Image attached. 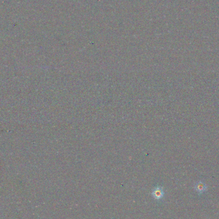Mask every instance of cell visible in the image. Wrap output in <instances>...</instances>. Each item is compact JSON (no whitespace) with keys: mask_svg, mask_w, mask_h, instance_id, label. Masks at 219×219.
I'll use <instances>...</instances> for the list:
<instances>
[{"mask_svg":"<svg viewBox=\"0 0 219 219\" xmlns=\"http://www.w3.org/2000/svg\"><path fill=\"white\" fill-rule=\"evenodd\" d=\"M153 196H154L155 198H157V199H160V198L162 197L163 196V192L162 190V189H161V188L156 189L153 192Z\"/></svg>","mask_w":219,"mask_h":219,"instance_id":"cell-1","label":"cell"},{"mask_svg":"<svg viewBox=\"0 0 219 219\" xmlns=\"http://www.w3.org/2000/svg\"><path fill=\"white\" fill-rule=\"evenodd\" d=\"M196 188L198 192H203L205 190L206 186H205V184L203 183L200 182V183H199L196 185Z\"/></svg>","mask_w":219,"mask_h":219,"instance_id":"cell-2","label":"cell"}]
</instances>
